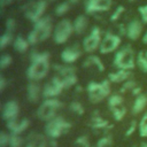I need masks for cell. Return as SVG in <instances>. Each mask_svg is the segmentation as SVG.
Listing matches in <instances>:
<instances>
[{
    "instance_id": "1",
    "label": "cell",
    "mask_w": 147,
    "mask_h": 147,
    "mask_svg": "<svg viewBox=\"0 0 147 147\" xmlns=\"http://www.w3.org/2000/svg\"><path fill=\"white\" fill-rule=\"evenodd\" d=\"M53 20L49 15H45L39 21L33 23V29L29 32L26 39L31 46H34L39 42L47 40L51 36H53Z\"/></svg>"
},
{
    "instance_id": "2",
    "label": "cell",
    "mask_w": 147,
    "mask_h": 147,
    "mask_svg": "<svg viewBox=\"0 0 147 147\" xmlns=\"http://www.w3.org/2000/svg\"><path fill=\"white\" fill-rule=\"evenodd\" d=\"M72 124L62 116H55L44 125V134L48 139H59L63 134H67Z\"/></svg>"
},
{
    "instance_id": "3",
    "label": "cell",
    "mask_w": 147,
    "mask_h": 147,
    "mask_svg": "<svg viewBox=\"0 0 147 147\" xmlns=\"http://www.w3.org/2000/svg\"><path fill=\"white\" fill-rule=\"evenodd\" d=\"M87 98L91 103H99L111 94V86L108 79L102 82H90L86 86Z\"/></svg>"
},
{
    "instance_id": "4",
    "label": "cell",
    "mask_w": 147,
    "mask_h": 147,
    "mask_svg": "<svg viewBox=\"0 0 147 147\" xmlns=\"http://www.w3.org/2000/svg\"><path fill=\"white\" fill-rule=\"evenodd\" d=\"M136 54L133 48L130 45H125L121 47L118 51H116L114 56V65L116 69H123V70H132L134 69L136 64Z\"/></svg>"
},
{
    "instance_id": "5",
    "label": "cell",
    "mask_w": 147,
    "mask_h": 147,
    "mask_svg": "<svg viewBox=\"0 0 147 147\" xmlns=\"http://www.w3.org/2000/svg\"><path fill=\"white\" fill-rule=\"evenodd\" d=\"M62 107H63V103L59 99H56V98H53V99H44V101L38 107L36 115H37V117L40 121L48 122L52 118H54L55 116H57L56 114H57V111Z\"/></svg>"
},
{
    "instance_id": "6",
    "label": "cell",
    "mask_w": 147,
    "mask_h": 147,
    "mask_svg": "<svg viewBox=\"0 0 147 147\" xmlns=\"http://www.w3.org/2000/svg\"><path fill=\"white\" fill-rule=\"evenodd\" d=\"M51 70V62L49 60L42 61H33L30 63L25 71V76L29 82H39L44 79Z\"/></svg>"
},
{
    "instance_id": "7",
    "label": "cell",
    "mask_w": 147,
    "mask_h": 147,
    "mask_svg": "<svg viewBox=\"0 0 147 147\" xmlns=\"http://www.w3.org/2000/svg\"><path fill=\"white\" fill-rule=\"evenodd\" d=\"M47 8V1L46 0H34L30 1L23 7V14L26 20H29L32 23H36L41 17L45 16V11Z\"/></svg>"
},
{
    "instance_id": "8",
    "label": "cell",
    "mask_w": 147,
    "mask_h": 147,
    "mask_svg": "<svg viewBox=\"0 0 147 147\" xmlns=\"http://www.w3.org/2000/svg\"><path fill=\"white\" fill-rule=\"evenodd\" d=\"M74 32L75 31H74L72 22L68 18H63L60 22H57L56 25L54 26V31H53L52 37H53V40L55 44L62 45L69 40V38L71 37V34Z\"/></svg>"
},
{
    "instance_id": "9",
    "label": "cell",
    "mask_w": 147,
    "mask_h": 147,
    "mask_svg": "<svg viewBox=\"0 0 147 147\" xmlns=\"http://www.w3.org/2000/svg\"><path fill=\"white\" fill-rule=\"evenodd\" d=\"M102 31H101V29L99 28V26H93L92 29H91V31H90V33L83 39V44H82V46H83V49H84V52H86V53H90V54H92V53H94L96 49H99V47H100V44H101V41H102Z\"/></svg>"
},
{
    "instance_id": "10",
    "label": "cell",
    "mask_w": 147,
    "mask_h": 147,
    "mask_svg": "<svg viewBox=\"0 0 147 147\" xmlns=\"http://www.w3.org/2000/svg\"><path fill=\"white\" fill-rule=\"evenodd\" d=\"M121 42H122V39H121L119 34H116V33L108 31L102 38V41H101L100 47H99V52H100V54L106 55V54L113 53L115 51H118L121 48L119 47Z\"/></svg>"
},
{
    "instance_id": "11",
    "label": "cell",
    "mask_w": 147,
    "mask_h": 147,
    "mask_svg": "<svg viewBox=\"0 0 147 147\" xmlns=\"http://www.w3.org/2000/svg\"><path fill=\"white\" fill-rule=\"evenodd\" d=\"M64 90L63 85L61 84L59 77L55 75L49 82H47L44 86H42V98L44 99H53V98H57L62 91Z\"/></svg>"
},
{
    "instance_id": "12",
    "label": "cell",
    "mask_w": 147,
    "mask_h": 147,
    "mask_svg": "<svg viewBox=\"0 0 147 147\" xmlns=\"http://www.w3.org/2000/svg\"><path fill=\"white\" fill-rule=\"evenodd\" d=\"M83 54V46L78 42H75L68 47H65L61 52V61L64 64H72L75 63Z\"/></svg>"
},
{
    "instance_id": "13",
    "label": "cell",
    "mask_w": 147,
    "mask_h": 147,
    "mask_svg": "<svg viewBox=\"0 0 147 147\" xmlns=\"http://www.w3.org/2000/svg\"><path fill=\"white\" fill-rule=\"evenodd\" d=\"M113 5L111 0H85L84 7L85 11L88 15H95L98 13L107 11Z\"/></svg>"
},
{
    "instance_id": "14",
    "label": "cell",
    "mask_w": 147,
    "mask_h": 147,
    "mask_svg": "<svg viewBox=\"0 0 147 147\" xmlns=\"http://www.w3.org/2000/svg\"><path fill=\"white\" fill-rule=\"evenodd\" d=\"M20 105L16 100H8L3 103L2 110H1V116L5 122L14 121L17 119L20 116Z\"/></svg>"
},
{
    "instance_id": "15",
    "label": "cell",
    "mask_w": 147,
    "mask_h": 147,
    "mask_svg": "<svg viewBox=\"0 0 147 147\" xmlns=\"http://www.w3.org/2000/svg\"><path fill=\"white\" fill-rule=\"evenodd\" d=\"M142 21L138 20V18H133L127 24H126V37L132 40L136 41L139 38H141V33H142Z\"/></svg>"
},
{
    "instance_id": "16",
    "label": "cell",
    "mask_w": 147,
    "mask_h": 147,
    "mask_svg": "<svg viewBox=\"0 0 147 147\" xmlns=\"http://www.w3.org/2000/svg\"><path fill=\"white\" fill-rule=\"evenodd\" d=\"M90 127L92 130H95V131H101V130H110L114 125L110 124V122L106 118H103L98 110H95L92 115H91V118H90V123H88Z\"/></svg>"
},
{
    "instance_id": "17",
    "label": "cell",
    "mask_w": 147,
    "mask_h": 147,
    "mask_svg": "<svg viewBox=\"0 0 147 147\" xmlns=\"http://www.w3.org/2000/svg\"><path fill=\"white\" fill-rule=\"evenodd\" d=\"M30 126V119L28 118H22V119H14V121H9L6 122V127L9 131V133L13 134H22L23 132H25Z\"/></svg>"
},
{
    "instance_id": "18",
    "label": "cell",
    "mask_w": 147,
    "mask_h": 147,
    "mask_svg": "<svg viewBox=\"0 0 147 147\" xmlns=\"http://www.w3.org/2000/svg\"><path fill=\"white\" fill-rule=\"evenodd\" d=\"M24 147H49L48 138L38 132H30L25 139Z\"/></svg>"
},
{
    "instance_id": "19",
    "label": "cell",
    "mask_w": 147,
    "mask_h": 147,
    "mask_svg": "<svg viewBox=\"0 0 147 147\" xmlns=\"http://www.w3.org/2000/svg\"><path fill=\"white\" fill-rule=\"evenodd\" d=\"M42 96V87L38 82H29L26 85V98L31 103H37Z\"/></svg>"
},
{
    "instance_id": "20",
    "label": "cell",
    "mask_w": 147,
    "mask_h": 147,
    "mask_svg": "<svg viewBox=\"0 0 147 147\" xmlns=\"http://www.w3.org/2000/svg\"><path fill=\"white\" fill-rule=\"evenodd\" d=\"M83 68L90 69V70H96L99 72L105 71L103 62L101 61V59L98 55H88L83 62Z\"/></svg>"
},
{
    "instance_id": "21",
    "label": "cell",
    "mask_w": 147,
    "mask_h": 147,
    "mask_svg": "<svg viewBox=\"0 0 147 147\" xmlns=\"http://www.w3.org/2000/svg\"><path fill=\"white\" fill-rule=\"evenodd\" d=\"M132 76V72L131 70H123V69H117L116 71H113V72H109L108 74V77L107 79L110 82V83H115V84H118V83H124L126 80H129Z\"/></svg>"
},
{
    "instance_id": "22",
    "label": "cell",
    "mask_w": 147,
    "mask_h": 147,
    "mask_svg": "<svg viewBox=\"0 0 147 147\" xmlns=\"http://www.w3.org/2000/svg\"><path fill=\"white\" fill-rule=\"evenodd\" d=\"M72 24H74V31H75V33L78 34V36H80V34H83L86 31V29L88 26V18L85 15H78L75 18V21L72 22Z\"/></svg>"
},
{
    "instance_id": "23",
    "label": "cell",
    "mask_w": 147,
    "mask_h": 147,
    "mask_svg": "<svg viewBox=\"0 0 147 147\" xmlns=\"http://www.w3.org/2000/svg\"><path fill=\"white\" fill-rule=\"evenodd\" d=\"M147 107V95L146 94H140L138 96H136L133 105H132V114L133 115H138L140 113H142L145 110V108Z\"/></svg>"
},
{
    "instance_id": "24",
    "label": "cell",
    "mask_w": 147,
    "mask_h": 147,
    "mask_svg": "<svg viewBox=\"0 0 147 147\" xmlns=\"http://www.w3.org/2000/svg\"><path fill=\"white\" fill-rule=\"evenodd\" d=\"M31 45H30V42L28 41V39H25L23 36H17L15 39H14V42H13V47H14V49L16 51V52H18V53H26L28 52V49H29V47H30Z\"/></svg>"
},
{
    "instance_id": "25",
    "label": "cell",
    "mask_w": 147,
    "mask_h": 147,
    "mask_svg": "<svg viewBox=\"0 0 147 147\" xmlns=\"http://www.w3.org/2000/svg\"><path fill=\"white\" fill-rule=\"evenodd\" d=\"M52 69L55 71L57 76H67L71 74H76V68L72 67L71 64H59L55 63L52 65Z\"/></svg>"
},
{
    "instance_id": "26",
    "label": "cell",
    "mask_w": 147,
    "mask_h": 147,
    "mask_svg": "<svg viewBox=\"0 0 147 147\" xmlns=\"http://www.w3.org/2000/svg\"><path fill=\"white\" fill-rule=\"evenodd\" d=\"M107 102H108V108L110 109L117 106H122L124 102V98L121 93H111L107 99Z\"/></svg>"
},
{
    "instance_id": "27",
    "label": "cell",
    "mask_w": 147,
    "mask_h": 147,
    "mask_svg": "<svg viewBox=\"0 0 147 147\" xmlns=\"http://www.w3.org/2000/svg\"><path fill=\"white\" fill-rule=\"evenodd\" d=\"M109 110L111 111V115H113L114 119L117 121V122L122 121V119L125 117L126 113H127L126 107H125L124 105H122V106H117V107H114V108H110Z\"/></svg>"
},
{
    "instance_id": "28",
    "label": "cell",
    "mask_w": 147,
    "mask_h": 147,
    "mask_svg": "<svg viewBox=\"0 0 147 147\" xmlns=\"http://www.w3.org/2000/svg\"><path fill=\"white\" fill-rule=\"evenodd\" d=\"M14 39H15V38H14V36H13L11 32L5 31V32L1 34V37H0V49L3 51L7 46H9L10 44L14 42Z\"/></svg>"
},
{
    "instance_id": "29",
    "label": "cell",
    "mask_w": 147,
    "mask_h": 147,
    "mask_svg": "<svg viewBox=\"0 0 147 147\" xmlns=\"http://www.w3.org/2000/svg\"><path fill=\"white\" fill-rule=\"evenodd\" d=\"M70 6H71V3H70L68 0H67V1H62V2H60V3L55 7V9H54L55 15L59 16V17L64 16V15L70 10Z\"/></svg>"
},
{
    "instance_id": "30",
    "label": "cell",
    "mask_w": 147,
    "mask_h": 147,
    "mask_svg": "<svg viewBox=\"0 0 147 147\" xmlns=\"http://www.w3.org/2000/svg\"><path fill=\"white\" fill-rule=\"evenodd\" d=\"M136 64L137 67L145 74H147V57L145 55V52H139L136 59Z\"/></svg>"
},
{
    "instance_id": "31",
    "label": "cell",
    "mask_w": 147,
    "mask_h": 147,
    "mask_svg": "<svg viewBox=\"0 0 147 147\" xmlns=\"http://www.w3.org/2000/svg\"><path fill=\"white\" fill-rule=\"evenodd\" d=\"M68 108H69V110H70L72 114H75V115H77V116H82V115L85 113L84 106H83L79 101H71V102L69 103Z\"/></svg>"
},
{
    "instance_id": "32",
    "label": "cell",
    "mask_w": 147,
    "mask_h": 147,
    "mask_svg": "<svg viewBox=\"0 0 147 147\" xmlns=\"http://www.w3.org/2000/svg\"><path fill=\"white\" fill-rule=\"evenodd\" d=\"M25 140L20 134H13L10 133L9 138V146L8 147H24Z\"/></svg>"
},
{
    "instance_id": "33",
    "label": "cell",
    "mask_w": 147,
    "mask_h": 147,
    "mask_svg": "<svg viewBox=\"0 0 147 147\" xmlns=\"http://www.w3.org/2000/svg\"><path fill=\"white\" fill-rule=\"evenodd\" d=\"M139 134L142 138H147V111L144 113L139 121V127H138Z\"/></svg>"
},
{
    "instance_id": "34",
    "label": "cell",
    "mask_w": 147,
    "mask_h": 147,
    "mask_svg": "<svg viewBox=\"0 0 147 147\" xmlns=\"http://www.w3.org/2000/svg\"><path fill=\"white\" fill-rule=\"evenodd\" d=\"M95 147H114V140L113 137L110 134H106L103 137H101L98 141Z\"/></svg>"
},
{
    "instance_id": "35",
    "label": "cell",
    "mask_w": 147,
    "mask_h": 147,
    "mask_svg": "<svg viewBox=\"0 0 147 147\" xmlns=\"http://www.w3.org/2000/svg\"><path fill=\"white\" fill-rule=\"evenodd\" d=\"M124 11H125V7L124 6H117L116 7V9L111 13V15H110V17H109V20H110V22H117L121 17H122V15L124 14Z\"/></svg>"
},
{
    "instance_id": "36",
    "label": "cell",
    "mask_w": 147,
    "mask_h": 147,
    "mask_svg": "<svg viewBox=\"0 0 147 147\" xmlns=\"http://www.w3.org/2000/svg\"><path fill=\"white\" fill-rule=\"evenodd\" d=\"M13 63V57L11 55H9L8 53H3L0 57V69L5 70L6 68H8L10 64Z\"/></svg>"
},
{
    "instance_id": "37",
    "label": "cell",
    "mask_w": 147,
    "mask_h": 147,
    "mask_svg": "<svg viewBox=\"0 0 147 147\" xmlns=\"http://www.w3.org/2000/svg\"><path fill=\"white\" fill-rule=\"evenodd\" d=\"M136 86H137V83H136V80L130 78L129 80H126V82H124V83L122 84V87H121L119 92H121V94H123V93H126V92H129V91H132V90H133Z\"/></svg>"
},
{
    "instance_id": "38",
    "label": "cell",
    "mask_w": 147,
    "mask_h": 147,
    "mask_svg": "<svg viewBox=\"0 0 147 147\" xmlns=\"http://www.w3.org/2000/svg\"><path fill=\"white\" fill-rule=\"evenodd\" d=\"M75 145L78 146V147H92L90 138L87 136H79V137H77V139L75 140Z\"/></svg>"
},
{
    "instance_id": "39",
    "label": "cell",
    "mask_w": 147,
    "mask_h": 147,
    "mask_svg": "<svg viewBox=\"0 0 147 147\" xmlns=\"http://www.w3.org/2000/svg\"><path fill=\"white\" fill-rule=\"evenodd\" d=\"M138 127H139L138 122H137L136 119H132V121L130 122V124H129V126H127L126 131H125V137H130V136H132V134L137 131V129H138Z\"/></svg>"
},
{
    "instance_id": "40",
    "label": "cell",
    "mask_w": 147,
    "mask_h": 147,
    "mask_svg": "<svg viewBox=\"0 0 147 147\" xmlns=\"http://www.w3.org/2000/svg\"><path fill=\"white\" fill-rule=\"evenodd\" d=\"M5 28H6V31L7 32H14V30H15V28H16V21H15V18H13V17H9V18H7L6 20V22H5Z\"/></svg>"
},
{
    "instance_id": "41",
    "label": "cell",
    "mask_w": 147,
    "mask_h": 147,
    "mask_svg": "<svg viewBox=\"0 0 147 147\" xmlns=\"http://www.w3.org/2000/svg\"><path fill=\"white\" fill-rule=\"evenodd\" d=\"M9 138H10V133L2 131L0 133V147H8L9 146Z\"/></svg>"
},
{
    "instance_id": "42",
    "label": "cell",
    "mask_w": 147,
    "mask_h": 147,
    "mask_svg": "<svg viewBox=\"0 0 147 147\" xmlns=\"http://www.w3.org/2000/svg\"><path fill=\"white\" fill-rule=\"evenodd\" d=\"M138 11H139V14H140V17H141L142 23L147 24V5L140 6V7L138 8Z\"/></svg>"
},
{
    "instance_id": "43",
    "label": "cell",
    "mask_w": 147,
    "mask_h": 147,
    "mask_svg": "<svg viewBox=\"0 0 147 147\" xmlns=\"http://www.w3.org/2000/svg\"><path fill=\"white\" fill-rule=\"evenodd\" d=\"M117 28H118V33L117 34H119L121 37H123V36L126 37V24H119Z\"/></svg>"
},
{
    "instance_id": "44",
    "label": "cell",
    "mask_w": 147,
    "mask_h": 147,
    "mask_svg": "<svg viewBox=\"0 0 147 147\" xmlns=\"http://www.w3.org/2000/svg\"><path fill=\"white\" fill-rule=\"evenodd\" d=\"M7 86V79L5 78L3 75H0V92H3Z\"/></svg>"
},
{
    "instance_id": "45",
    "label": "cell",
    "mask_w": 147,
    "mask_h": 147,
    "mask_svg": "<svg viewBox=\"0 0 147 147\" xmlns=\"http://www.w3.org/2000/svg\"><path fill=\"white\" fill-rule=\"evenodd\" d=\"M131 93H132V95L138 96V95L142 94V87H141V86H136V87H134V88L131 91Z\"/></svg>"
},
{
    "instance_id": "46",
    "label": "cell",
    "mask_w": 147,
    "mask_h": 147,
    "mask_svg": "<svg viewBox=\"0 0 147 147\" xmlns=\"http://www.w3.org/2000/svg\"><path fill=\"white\" fill-rule=\"evenodd\" d=\"M48 146L49 147H57L59 146L57 139H48Z\"/></svg>"
},
{
    "instance_id": "47",
    "label": "cell",
    "mask_w": 147,
    "mask_h": 147,
    "mask_svg": "<svg viewBox=\"0 0 147 147\" xmlns=\"http://www.w3.org/2000/svg\"><path fill=\"white\" fill-rule=\"evenodd\" d=\"M13 2V0H0V6L3 8V7H6L7 5H10Z\"/></svg>"
},
{
    "instance_id": "48",
    "label": "cell",
    "mask_w": 147,
    "mask_h": 147,
    "mask_svg": "<svg viewBox=\"0 0 147 147\" xmlns=\"http://www.w3.org/2000/svg\"><path fill=\"white\" fill-rule=\"evenodd\" d=\"M75 92H76V93H80V92H83V86H80V85H76V86H75Z\"/></svg>"
},
{
    "instance_id": "49",
    "label": "cell",
    "mask_w": 147,
    "mask_h": 147,
    "mask_svg": "<svg viewBox=\"0 0 147 147\" xmlns=\"http://www.w3.org/2000/svg\"><path fill=\"white\" fill-rule=\"evenodd\" d=\"M141 41H142L145 45H147V31L142 34V37H141Z\"/></svg>"
},
{
    "instance_id": "50",
    "label": "cell",
    "mask_w": 147,
    "mask_h": 147,
    "mask_svg": "<svg viewBox=\"0 0 147 147\" xmlns=\"http://www.w3.org/2000/svg\"><path fill=\"white\" fill-rule=\"evenodd\" d=\"M68 1H69L71 5H77V3H78L80 0H68Z\"/></svg>"
},
{
    "instance_id": "51",
    "label": "cell",
    "mask_w": 147,
    "mask_h": 147,
    "mask_svg": "<svg viewBox=\"0 0 147 147\" xmlns=\"http://www.w3.org/2000/svg\"><path fill=\"white\" fill-rule=\"evenodd\" d=\"M140 147H147V142H141L140 144Z\"/></svg>"
},
{
    "instance_id": "52",
    "label": "cell",
    "mask_w": 147,
    "mask_h": 147,
    "mask_svg": "<svg viewBox=\"0 0 147 147\" xmlns=\"http://www.w3.org/2000/svg\"><path fill=\"white\" fill-rule=\"evenodd\" d=\"M127 1H129V2H134L136 0H127Z\"/></svg>"
},
{
    "instance_id": "53",
    "label": "cell",
    "mask_w": 147,
    "mask_h": 147,
    "mask_svg": "<svg viewBox=\"0 0 147 147\" xmlns=\"http://www.w3.org/2000/svg\"><path fill=\"white\" fill-rule=\"evenodd\" d=\"M145 55H146V57H147V49L145 51Z\"/></svg>"
},
{
    "instance_id": "54",
    "label": "cell",
    "mask_w": 147,
    "mask_h": 147,
    "mask_svg": "<svg viewBox=\"0 0 147 147\" xmlns=\"http://www.w3.org/2000/svg\"><path fill=\"white\" fill-rule=\"evenodd\" d=\"M51 1H54V0H51Z\"/></svg>"
}]
</instances>
